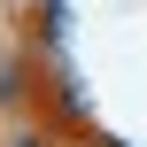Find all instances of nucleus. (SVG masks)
<instances>
[{
	"label": "nucleus",
	"instance_id": "nucleus-1",
	"mask_svg": "<svg viewBox=\"0 0 147 147\" xmlns=\"http://www.w3.org/2000/svg\"><path fill=\"white\" fill-rule=\"evenodd\" d=\"M23 147H31V140H23Z\"/></svg>",
	"mask_w": 147,
	"mask_h": 147
}]
</instances>
